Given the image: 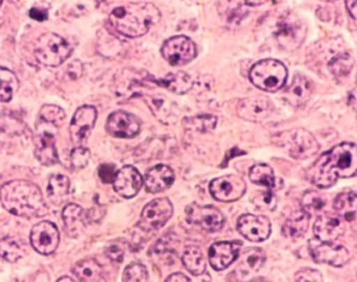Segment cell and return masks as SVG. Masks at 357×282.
Returning a JSON list of instances; mask_svg holds the SVG:
<instances>
[{
    "instance_id": "1",
    "label": "cell",
    "mask_w": 357,
    "mask_h": 282,
    "mask_svg": "<svg viewBox=\"0 0 357 282\" xmlns=\"http://www.w3.org/2000/svg\"><path fill=\"white\" fill-rule=\"evenodd\" d=\"M356 170V145L342 143L321 154L308 171V177L319 189H328L340 179L354 177Z\"/></svg>"
},
{
    "instance_id": "2",
    "label": "cell",
    "mask_w": 357,
    "mask_h": 282,
    "mask_svg": "<svg viewBox=\"0 0 357 282\" xmlns=\"http://www.w3.org/2000/svg\"><path fill=\"white\" fill-rule=\"evenodd\" d=\"M0 202L8 212L24 218L43 217L49 211L38 186L26 179H15L0 188Z\"/></svg>"
},
{
    "instance_id": "3",
    "label": "cell",
    "mask_w": 357,
    "mask_h": 282,
    "mask_svg": "<svg viewBox=\"0 0 357 282\" xmlns=\"http://www.w3.org/2000/svg\"><path fill=\"white\" fill-rule=\"evenodd\" d=\"M160 18V10L152 3H131L114 9L109 20L116 32L128 38H137L147 34Z\"/></svg>"
},
{
    "instance_id": "4",
    "label": "cell",
    "mask_w": 357,
    "mask_h": 282,
    "mask_svg": "<svg viewBox=\"0 0 357 282\" xmlns=\"http://www.w3.org/2000/svg\"><path fill=\"white\" fill-rule=\"evenodd\" d=\"M273 142L294 160H306L314 156L319 149V143L312 133L303 128H294L278 133L273 138Z\"/></svg>"
},
{
    "instance_id": "5",
    "label": "cell",
    "mask_w": 357,
    "mask_h": 282,
    "mask_svg": "<svg viewBox=\"0 0 357 282\" xmlns=\"http://www.w3.org/2000/svg\"><path fill=\"white\" fill-rule=\"evenodd\" d=\"M287 68L282 62L275 59H265L257 62L250 72V79L255 87L261 91H280L287 80Z\"/></svg>"
},
{
    "instance_id": "6",
    "label": "cell",
    "mask_w": 357,
    "mask_h": 282,
    "mask_svg": "<svg viewBox=\"0 0 357 282\" xmlns=\"http://www.w3.org/2000/svg\"><path fill=\"white\" fill-rule=\"evenodd\" d=\"M72 53L70 43L54 33L41 35L35 43V57L39 64L45 66H60Z\"/></svg>"
},
{
    "instance_id": "7",
    "label": "cell",
    "mask_w": 357,
    "mask_h": 282,
    "mask_svg": "<svg viewBox=\"0 0 357 282\" xmlns=\"http://www.w3.org/2000/svg\"><path fill=\"white\" fill-rule=\"evenodd\" d=\"M306 34V24L294 14H284L278 22L275 39L280 47L286 51L292 52L298 49Z\"/></svg>"
},
{
    "instance_id": "8",
    "label": "cell",
    "mask_w": 357,
    "mask_h": 282,
    "mask_svg": "<svg viewBox=\"0 0 357 282\" xmlns=\"http://www.w3.org/2000/svg\"><path fill=\"white\" fill-rule=\"evenodd\" d=\"M173 215V206L166 198L150 202L141 214L139 225L146 232L155 231L164 227Z\"/></svg>"
},
{
    "instance_id": "9",
    "label": "cell",
    "mask_w": 357,
    "mask_h": 282,
    "mask_svg": "<svg viewBox=\"0 0 357 282\" xmlns=\"http://www.w3.org/2000/svg\"><path fill=\"white\" fill-rule=\"evenodd\" d=\"M162 56L169 64L181 66L191 62L197 55L195 43L185 36H175L165 41Z\"/></svg>"
},
{
    "instance_id": "10",
    "label": "cell",
    "mask_w": 357,
    "mask_h": 282,
    "mask_svg": "<svg viewBox=\"0 0 357 282\" xmlns=\"http://www.w3.org/2000/svg\"><path fill=\"white\" fill-rule=\"evenodd\" d=\"M185 214L191 225L211 233L218 232L225 225L222 213L213 206H200L193 202L185 208Z\"/></svg>"
},
{
    "instance_id": "11",
    "label": "cell",
    "mask_w": 357,
    "mask_h": 282,
    "mask_svg": "<svg viewBox=\"0 0 357 282\" xmlns=\"http://www.w3.org/2000/svg\"><path fill=\"white\" fill-rule=\"evenodd\" d=\"M309 251L317 263H325L332 267H344L350 260V252L344 246L332 242L310 240Z\"/></svg>"
},
{
    "instance_id": "12",
    "label": "cell",
    "mask_w": 357,
    "mask_h": 282,
    "mask_svg": "<svg viewBox=\"0 0 357 282\" xmlns=\"http://www.w3.org/2000/svg\"><path fill=\"white\" fill-rule=\"evenodd\" d=\"M245 191V181L242 177L235 175L217 177L210 184L211 194L218 202H235L241 198Z\"/></svg>"
},
{
    "instance_id": "13",
    "label": "cell",
    "mask_w": 357,
    "mask_h": 282,
    "mask_svg": "<svg viewBox=\"0 0 357 282\" xmlns=\"http://www.w3.org/2000/svg\"><path fill=\"white\" fill-rule=\"evenodd\" d=\"M30 238L33 248L41 255L53 254L59 246V231L51 221H43L35 225Z\"/></svg>"
},
{
    "instance_id": "14",
    "label": "cell",
    "mask_w": 357,
    "mask_h": 282,
    "mask_svg": "<svg viewBox=\"0 0 357 282\" xmlns=\"http://www.w3.org/2000/svg\"><path fill=\"white\" fill-rule=\"evenodd\" d=\"M275 112L271 99L265 96H255L242 99L237 106V114L243 120L261 123L266 121Z\"/></svg>"
},
{
    "instance_id": "15",
    "label": "cell",
    "mask_w": 357,
    "mask_h": 282,
    "mask_svg": "<svg viewBox=\"0 0 357 282\" xmlns=\"http://www.w3.org/2000/svg\"><path fill=\"white\" fill-rule=\"evenodd\" d=\"M106 131L112 137L131 139L141 131V122L133 114L118 110L108 117Z\"/></svg>"
},
{
    "instance_id": "16",
    "label": "cell",
    "mask_w": 357,
    "mask_h": 282,
    "mask_svg": "<svg viewBox=\"0 0 357 282\" xmlns=\"http://www.w3.org/2000/svg\"><path fill=\"white\" fill-rule=\"evenodd\" d=\"M237 229L244 238L252 242H264L271 233V221L262 215H242L238 219Z\"/></svg>"
},
{
    "instance_id": "17",
    "label": "cell",
    "mask_w": 357,
    "mask_h": 282,
    "mask_svg": "<svg viewBox=\"0 0 357 282\" xmlns=\"http://www.w3.org/2000/svg\"><path fill=\"white\" fill-rule=\"evenodd\" d=\"M98 112L91 105L81 106L75 112L70 125V139L75 144H81L89 137L95 127Z\"/></svg>"
},
{
    "instance_id": "18",
    "label": "cell",
    "mask_w": 357,
    "mask_h": 282,
    "mask_svg": "<svg viewBox=\"0 0 357 282\" xmlns=\"http://www.w3.org/2000/svg\"><path fill=\"white\" fill-rule=\"evenodd\" d=\"M112 184L114 191L119 195L124 198H132L142 189L144 181L137 169L133 166H125L116 171Z\"/></svg>"
},
{
    "instance_id": "19",
    "label": "cell",
    "mask_w": 357,
    "mask_h": 282,
    "mask_svg": "<svg viewBox=\"0 0 357 282\" xmlns=\"http://www.w3.org/2000/svg\"><path fill=\"white\" fill-rule=\"evenodd\" d=\"M241 244L238 242H220L211 246L208 261L213 269L223 271L239 257Z\"/></svg>"
},
{
    "instance_id": "20",
    "label": "cell",
    "mask_w": 357,
    "mask_h": 282,
    "mask_svg": "<svg viewBox=\"0 0 357 282\" xmlns=\"http://www.w3.org/2000/svg\"><path fill=\"white\" fill-rule=\"evenodd\" d=\"M35 156L43 166H54L59 161L56 148L55 135L47 128L40 127L34 139Z\"/></svg>"
},
{
    "instance_id": "21",
    "label": "cell",
    "mask_w": 357,
    "mask_h": 282,
    "mask_svg": "<svg viewBox=\"0 0 357 282\" xmlns=\"http://www.w3.org/2000/svg\"><path fill=\"white\" fill-rule=\"evenodd\" d=\"M344 228L338 215L321 214L313 225V233L321 242H332L344 235Z\"/></svg>"
},
{
    "instance_id": "22",
    "label": "cell",
    "mask_w": 357,
    "mask_h": 282,
    "mask_svg": "<svg viewBox=\"0 0 357 282\" xmlns=\"http://www.w3.org/2000/svg\"><path fill=\"white\" fill-rule=\"evenodd\" d=\"M174 181V171L170 167L166 165H158L146 173V190L150 193H160L169 189Z\"/></svg>"
},
{
    "instance_id": "23",
    "label": "cell",
    "mask_w": 357,
    "mask_h": 282,
    "mask_svg": "<svg viewBox=\"0 0 357 282\" xmlns=\"http://www.w3.org/2000/svg\"><path fill=\"white\" fill-rule=\"evenodd\" d=\"M311 94H312L311 83L305 77L296 75L291 84L286 89L284 98L294 107H301L309 101Z\"/></svg>"
},
{
    "instance_id": "24",
    "label": "cell",
    "mask_w": 357,
    "mask_h": 282,
    "mask_svg": "<svg viewBox=\"0 0 357 282\" xmlns=\"http://www.w3.org/2000/svg\"><path fill=\"white\" fill-rule=\"evenodd\" d=\"M309 218L302 210L294 211L284 221L282 233L290 239H300L308 231Z\"/></svg>"
},
{
    "instance_id": "25",
    "label": "cell",
    "mask_w": 357,
    "mask_h": 282,
    "mask_svg": "<svg viewBox=\"0 0 357 282\" xmlns=\"http://www.w3.org/2000/svg\"><path fill=\"white\" fill-rule=\"evenodd\" d=\"M334 210L336 214L348 223H354L356 219L357 196L356 192H342L334 200Z\"/></svg>"
},
{
    "instance_id": "26",
    "label": "cell",
    "mask_w": 357,
    "mask_h": 282,
    "mask_svg": "<svg viewBox=\"0 0 357 282\" xmlns=\"http://www.w3.org/2000/svg\"><path fill=\"white\" fill-rule=\"evenodd\" d=\"M62 219L70 235H78L84 228L87 219L86 212L77 204H68L62 211Z\"/></svg>"
},
{
    "instance_id": "27",
    "label": "cell",
    "mask_w": 357,
    "mask_h": 282,
    "mask_svg": "<svg viewBox=\"0 0 357 282\" xmlns=\"http://www.w3.org/2000/svg\"><path fill=\"white\" fill-rule=\"evenodd\" d=\"M265 262V254L260 248H246L238 263L237 271L241 275L256 273Z\"/></svg>"
},
{
    "instance_id": "28",
    "label": "cell",
    "mask_w": 357,
    "mask_h": 282,
    "mask_svg": "<svg viewBox=\"0 0 357 282\" xmlns=\"http://www.w3.org/2000/svg\"><path fill=\"white\" fill-rule=\"evenodd\" d=\"M73 273L80 281L96 282L103 280V269L95 259H83L73 267Z\"/></svg>"
},
{
    "instance_id": "29",
    "label": "cell",
    "mask_w": 357,
    "mask_h": 282,
    "mask_svg": "<svg viewBox=\"0 0 357 282\" xmlns=\"http://www.w3.org/2000/svg\"><path fill=\"white\" fill-rule=\"evenodd\" d=\"M28 252L24 242L14 236H7L0 240V256L9 262H16L24 258Z\"/></svg>"
},
{
    "instance_id": "30",
    "label": "cell",
    "mask_w": 357,
    "mask_h": 282,
    "mask_svg": "<svg viewBox=\"0 0 357 282\" xmlns=\"http://www.w3.org/2000/svg\"><path fill=\"white\" fill-rule=\"evenodd\" d=\"M185 269L194 276H202L206 273V263L204 253L195 246H190L183 251L181 257Z\"/></svg>"
},
{
    "instance_id": "31",
    "label": "cell",
    "mask_w": 357,
    "mask_h": 282,
    "mask_svg": "<svg viewBox=\"0 0 357 282\" xmlns=\"http://www.w3.org/2000/svg\"><path fill=\"white\" fill-rule=\"evenodd\" d=\"M158 83L160 87H166L169 91H173L177 95H183L187 93L193 85L191 77L185 72L169 74L162 80H158Z\"/></svg>"
},
{
    "instance_id": "32",
    "label": "cell",
    "mask_w": 357,
    "mask_h": 282,
    "mask_svg": "<svg viewBox=\"0 0 357 282\" xmlns=\"http://www.w3.org/2000/svg\"><path fill=\"white\" fill-rule=\"evenodd\" d=\"M327 206V198L319 192L308 191L303 195L301 200V210L309 217L319 216L323 214L324 209Z\"/></svg>"
},
{
    "instance_id": "33",
    "label": "cell",
    "mask_w": 357,
    "mask_h": 282,
    "mask_svg": "<svg viewBox=\"0 0 357 282\" xmlns=\"http://www.w3.org/2000/svg\"><path fill=\"white\" fill-rule=\"evenodd\" d=\"M20 89V80L15 73L0 66V102L11 101Z\"/></svg>"
},
{
    "instance_id": "34",
    "label": "cell",
    "mask_w": 357,
    "mask_h": 282,
    "mask_svg": "<svg viewBox=\"0 0 357 282\" xmlns=\"http://www.w3.org/2000/svg\"><path fill=\"white\" fill-rule=\"evenodd\" d=\"M70 179L63 175H55L50 179L47 194L54 204L59 205L70 194Z\"/></svg>"
},
{
    "instance_id": "35",
    "label": "cell",
    "mask_w": 357,
    "mask_h": 282,
    "mask_svg": "<svg viewBox=\"0 0 357 282\" xmlns=\"http://www.w3.org/2000/svg\"><path fill=\"white\" fill-rule=\"evenodd\" d=\"M250 179L252 183L267 189L275 187V177L273 168L266 164L255 165L250 168Z\"/></svg>"
},
{
    "instance_id": "36",
    "label": "cell",
    "mask_w": 357,
    "mask_h": 282,
    "mask_svg": "<svg viewBox=\"0 0 357 282\" xmlns=\"http://www.w3.org/2000/svg\"><path fill=\"white\" fill-rule=\"evenodd\" d=\"M354 59L349 53H342L329 62V70L336 78H346L352 72Z\"/></svg>"
},
{
    "instance_id": "37",
    "label": "cell",
    "mask_w": 357,
    "mask_h": 282,
    "mask_svg": "<svg viewBox=\"0 0 357 282\" xmlns=\"http://www.w3.org/2000/svg\"><path fill=\"white\" fill-rule=\"evenodd\" d=\"M40 120L49 123L53 126L59 127L60 125L63 124L64 120H66V112L59 106L47 104L41 108Z\"/></svg>"
},
{
    "instance_id": "38",
    "label": "cell",
    "mask_w": 357,
    "mask_h": 282,
    "mask_svg": "<svg viewBox=\"0 0 357 282\" xmlns=\"http://www.w3.org/2000/svg\"><path fill=\"white\" fill-rule=\"evenodd\" d=\"M149 280V274L145 265L141 262H133L125 269L123 281L143 282Z\"/></svg>"
},
{
    "instance_id": "39",
    "label": "cell",
    "mask_w": 357,
    "mask_h": 282,
    "mask_svg": "<svg viewBox=\"0 0 357 282\" xmlns=\"http://www.w3.org/2000/svg\"><path fill=\"white\" fill-rule=\"evenodd\" d=\"M255 206L261 211H267V212H273L278 206L277 196L275 195L271 189L266 192H260L255 196L252 200Z\"/></svg>"
},
{
    "instance_id": "40",
    "label": "cell",
    "mask_w": 357,
    "mask_h": 282,
    "mask_svg": "<svg viewBox=\"0 0 357 282\" xmlns=\"http://www.w3.org/2000/svg\"><path fill=\"white\" fill-rule=\"evenodd\" d=\"M175 240L173 237H162V239L158 240V244L152 248V256L158 257V258H168L169 256H173L175 254Z\"/></svg>"
},
{
    "instance_id": "41",
    "label": "cell",
    "mask_w": 357,
    "mask_h": 282,
    "mask_svg": "<svg viewBox=\"0 0 357 282\" xmlns=\"http://www.w3.org/2000/svg\"><path fill=\"white\" fill-rule=\"evenodd\" d=\"M105 255L108 259L114 262L121 263L124 260L125 256V244L122 240L116 239L110 242L106 246Z\"/></svg>"
},
{
    "instance_id": "42",
    "label": "cell",
    "mask_w": 357,
    "mask_h": 282,
    "mask_svg": "<svg viewBox=\"0 0 357 282\" xmlns=\"http://www.w3.org/2000/svg\"><path fill=\"white\" fill-rule=\"evenodd\" d=\"M91 151L85 147H77L70 154V162L75 169H83L89 165Z\"/></svg>"
},
{
    "instance_id": "43",
    "label": "cell",
    "mask_w": 357,
    "mask_h": 282,
    "mask_svg": "<svg viewBox=\"0 0 357 282\" xmlns=\"http://www.w3.org/2000/svg\"><path fill=\"white\" fill-rule=\"evenodd\" d=\"M217 119L213 116H199L189 120V126L195 127L196 131H208L216 127Z\"/></svg>"
},
{
    "instance_id": "44",
    "label": "cell",
    "mask_w": 357,
    "mask_h": 282,
    "mask_svg": "<svg viewBox=\"0 0 357 282\" xmlns=\"http://www.w3.org/2000/svg\"><path fill=\"white\" fill-rule=\"evenodd\" d=\"M22 128V122L18 119L13 118L10 114L0 116V133H20Z\"/></svg>"
},
{
    "instance_id": "45",
    "label": "cell",
    "mask_w": 357,
    "mask_h": 282,
    "mask_svg": "<svg viewBox=\"0 0 357 282\" xmlns=\"http://www.w3.org/2000/svg\"><path fill=\"white\" fill-rule=\"evenodd\" d=\"M294 280L301 282H321L323 281V275L317 269H302L296 272Z\"/></svg>"
},
{
    "instance_id": "46",
    "label": "cell",
    "mask_w": 357,
    "mask_h": 282,
    "mask_svg": "<svg viewBox=\"0 0 357 282\" xmlns=\"http://www.w3.org/2000/svg\"><path fill=\"white\" fill-rule=\"evenodd\" d=\"M116 166L112 164H103L99 168V177L101 181L105 184H110L114 181L116 177Z\"/></svg>"
},
{
    "instance_id": "47",
    "label": "cell",
    "mask_w": 357,
    "mask_h": 282,
    "mask_svg": "<svg viewBox=\"0 0 357 282\" xmlns=\"http://www.w3.org/2000/svg\"><path fill=\"white\" fill-rule=\"evenodd\" d=\"M66 74L70 80H78L83 75V64L79 60L70 62L66 68Z\"/></svg>"
},
{
    "instance_id": "48",
    "label": "cell",
    "mask_w": 357,
    "mask_h": 282,
    "mask_svg": "<svg viewBox=\"0 0 357 282\" xmlns=\"http://www.w3.org/2000/svg\"><path fill=\"white\" fill-rule=\"evenodd\" d=\"M29 15H30L32 20H36V22H45V20L49 18V13H47V10L37 9V8L31 9Z\"/></svg>"
},
{
    "instance_id": "49",
    "label": "cell",
    "mask_w": 357,
    "mask_h": 282,
    "mask_svg": "<svg viewBox=\"0 0 357 282\" xmlns=\"http://www.w3.org/2000/svg\"><path fill=\"white\" fill-rule=\"evenodd\" d=\"M346 7L353 20H356V0H346Z\"/></svg>"
},
{
    "instance_id": "50",
    "label": "cell",
    "mask_w": 357,
    "mask_h": 282,
    "mask_svg": "<svg viewBox=\"0 0 357 282\" xmlns=\"http://www.w3.org/2000/svg\"><path fill=\"white\" fill-rule=\"evenodd\" d=\"M167 282H171V281H190L189 278L187 277V276L183 275V274L181 273H175L172 274V275L169 276L168 278L166 279Z\"/></svg>"
},
{
    "instance_id": "51",
    "label": "cell",
    "mask_w": 357,
    "mask_h": 282,
    "mask_svg": "<svg viewBox=\"0 0 357 282\" xmlns=\"http://www.w3.org/2000/svg\"><path fill=\"white\" fill-rule=\"evenodd\" d=\"M269 0H245V3L248 5L252 6V7H257V6L264 5Z\"/></svg>"
},
{
    "instance_id": "52",
    "label": "cell",
    "mask_w": 357,
    "mask_h": 282,
    "mask_svg": "<svg viewBox=\"0 0 357 282\" xmlns=\"http://www.w3.org/2000/svg\"><path fill=\"white\" fill-rule=\"evenodd\" d=\"M58 281H75V280L70 277H61L58 279Z\"/></svg>"
},
{
    "instance_id": "53",
    "label": "cell",
    "mask_w": 357,
    "mask_h": 282,
    "mask_svg": "<svg viewBox=\"0 0 357 282\" xmlns=\"http://www.w3.org/2000/svg\"><path fill=\"white\" fill-rule=\"evenodd\" d=\"M323 1H328V3H334V1H338V0H323Z\"/></svg>"
},
{
    "instance_id": "54",
    "label": "cell",
    "mask_w": 357,
    "mask_h": 282,
    "mask_svg": "<svg viewBox=\"0 0 357 282\" xmlns=\"http://www.w3.org/2000/svg\"><path fill=\"white\" fill-rule=\"evenodd\" d=\"M3 0H0V6L3 5Z\"/></svg>"
}]
</instances>
